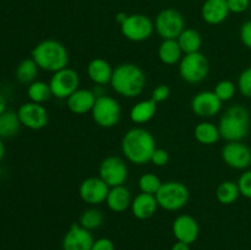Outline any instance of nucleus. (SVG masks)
I'll use <instances>...</instances> for the list:
<instances>
[{"mask_svg":"<svg viewBox=\"0 0 251 250\" xmlns=\"http://www.w3.org/2000/svg\"><path fill=\"white\" fill-rule=\"evenodd\" d=\"M156 149L153 135L145 127H132L123 136V154L127 161L137 166L151 162V157Z\"/></svg>","mask_w":251,"mask_h":250,"instance_id":"f257e3e1","label":"nucleus"},{"mask_svg":"<svg viewBox=\"0 0 251 250\" xmlns=\"http://www.w3.org/2000/svg\"><path fill=\"white\" fill-rule=\"evenodd\" d=\"M91 250H115V247L109 238H100L93 242Z\"/></svg>","mask_w":251,"mask_h":250,"instance_id":"ea45409f","label":"nucleus"},{"mask_svg":"<svg viewBox=\"0 0 251 250\" xmlns=\"http://www.w3.org/2000/svg\"><path fill=\"white\" fill-rule=\"evenodd\" d=\"M183 50L176 39H163L158 47V58L166 65H176L183 58Z\"/></svg>","mask_w":251,"mask_h":250,"instance_id":"b1692460","label":"nucleus"},{"mask_svg":"<svg viewBox=\"0 0 251 250\" xmlns=\"http://www.w3.org/2000/svg\"><path fill=\"white\" fill-rule=\"evenodd\" d=\"M53 97L68 100L80 86V76L74 69L64 68L53 74L49 81Z\"/></svg>","mask_w":251,"mask_h":250,"instance_id":"9d476101","label":"nucleus"},{"mask_svg":"<svg viewBox=\"0 0 251 250\" xmlns=\"http://www.w3.org/2000/svg\"><path fill=\"white\" fill-rule=\"evenodd\" d=\"M237 87L244 97L251 100V66L244 69L238 77Z\"/></svg>","mask_w":251,"mask_h":250,"instance_id":"72a5a7b5","label":"nucleus"},{"mask_svg":"<svg viewBox=\"0 0 251 250\" xmlns=\"http://www.w3.org/2000/svg\"><path fill=\"white\" fill-rule=\"evenodd\" d=\"M240 41L247 48L251 49V20H248L240 26Z\"/></svg>","mask_w":251,"mask_h":250,"instance_id":"58836bf2","label":"nucleus"},{"mask_svg":"<svg viewBox=\"0 0 251 250\" xmlns=\"http://www.w3.org/2000/svg\"><path fill=\"white\" fill-rule=\"evenodd\" d=\"M221 137L227 142L243 141L250 130V113L239 104L227 108L218 123Z\"/></svg>","mask_w":251,"mask_h":250,"instance_id":"20e7f679","label":"nucleus"},{"mask_svg":"<svg viewBox=\"0 0 251 250\" xmlns=\"http://www.w3.org/2000/svg\"><path fill=\"white\" fill-rule=\"evenodd\" d=\"M110 86L118 95L125 98H136L146 86V75L139 65L123 63L113 71Z\"/></svg>","mask_w":251,"mask_h":250,"instance_id":"f03ea898","label":"nucleus"},{"mask_svg":"<svg viewBox=\"0 0 251 250\" xmlns=\"http://www.w3.org/2000/svg\"><path fill=\"white\" fill-rule=\"evenodd\" d=\"M95 239L92 233L80 225V223H73L65 233L61 242L63 250H91Z\"/></svg>","mask_w":251,"mask_h":250,"instance_id":"dca6fc26","label":"nucleus"},{"mask_svg":"<svg viewBox=\"0 0 251 250\" xmlns=\"http://www.w3.org/2000/svg\"><path fill=\"white\" fill-rule=\"evenodd\" d=\"M17 115L21 125L31 130H41L48 125L49 114L43 104L34 102H26L20 105Z\"/></svg>","mask_w":251,"mask_h":250,"instance_id":"ddd939ff","label":"nucleus"},{"mask_svg":"<svg viewBox=\"0 0 251 250\" xmlns=\"http://www.w3.org/2000/svg\"><path fill=\"white\" fill-rule=\"evenodd\" d=\"M158 207L156 196L151 195V194L140 193L139 195L132 199L130 210L137 220H149L156 213Z\"/></svg>","mask_w":251,"mask_h":250,"instance_id":"aec40b11","label":"nucleus"},{"mask_svg":"<svg viewBox=\"0 0 251 250\" xmlns=\"http://www.w3.org/2000/svg\"><path fill=\"white\" fill-rule=\"evenodd\" d=\"M5 110H6V100L4 98V96L0 95V114H2Z\"/></svg>","mask_w":251,"mask_h":250,"instance_id":"37998d69","label":"nucleus"},{"mask_svg":"<svg viewBox=\"0 0 251 250\" xmlns=\"http://www.w3.org/2000/svg\"><path fill=\"white\" fill-rule=\"evenodd\" d=\"M27 96H28L31 102L43 104L53 97V93H51L49 82L36 80L29 83L28 87H27Z\"/></svg>","mask_w":251,"mask_h":250,"instance_id":"c85d7f7f","label":"nucleus"},{"mask_svg":"<svg viewBox=\"0 0 251 250\" xmlns=\"http://www.w3.org/2000/svg\"><path fill=\"white\" fill-rule=\"evenodd\" d=\"M169 96H171V88H169V86L158 85L152 91L151 100H153L158 104V103H162L168 100Z\"/></svg>","mask_w":251,"mask_h":250,"instance_id":"c9c22d12","label":"nucleus"},{"mask_svg":"<svg viewBox=\"0 0 251 250\" xmlns=\"http://www.w3.org/2000/svg\"><path fill=\"white\" fill-rule=\"evenodd\" d=\"M109 186L100 176H90L82 180L78 188V195L81 200L90 206H98L105 202Z\"/></svg>","mask_w":251,"mask_h":250,"instance_id":"2eb2a0df","label":"nucleus"},{"mask_svg":"<svg viewBox=\"0 0 251 250\" xmlns=\"http://www.w3.org/2000/svg\"><path fill=\"white\" fill-rule=\"evenodd\" d=\"M20 127H21V122H20L17 112L5 110L2 114H0V137L1 139L14 137L19 132Z\"/></svg>","mask_w":251,"mask_h":250,"instance_id":"cd10ccee","label":"nucleus"},{"mask_svg":"<svg viewBox=\"0 0 251 250\" xmlns=\"http://www.w3.org/2000/svg\"><path fill=\"white\" fill-rule=\"evenodd\" d=\"M213 92L222 102H228L234 98L235 92H237V85L230 80H221L215 86Z\"/></svg>","mask_w":251,"mask_h":250,"instance_id":"473e14b6","label":"nucleus"},{"mask_svg":"<svg viewBox=\"0 0 251 250\" xmlns=\"http://www.w3.org/2000/svg\"><path fill=\"white\" fill-rule=\"evenodd\" d=\"M4 154H5V146H4V142H2V139L0 137V162H1V159L4 158Z\"/></svg>","mask_w":251,"mask_h":250,"instance_id":"c03bdc74","label":"nucleus"},{"mask_svg":"<svg viewBox=\"0 0 251 250\" xmlns=\"http://www.w3.org/2000/svg\"><path fill=\"white\" fill-rule=\"evenodd\" d=\"M114 69L103 58H95L88 63L87 76L93 83L98 86H104L110 83Z\"/></svg>","mask_w":251,"mask_h":250,"instance_id":"412c9836","label":"nucleus"},{"mask_svg":"<svg viewBox=\"0 0 251 250\" xmlns=\"http://www.w3.org/2000/svg\"><path fill=\"white\" fill-rule=\"evenodd\" d=\"M154 196L161 208L166 211H179L186 206L190 199V193L184 183L171 180L162 184L158 193Z\"/></svg>","mask_w":251,"mask_h":250,"instance_id":"39448f33","label":"nucleus"},{"mask_svg":"<svg viewBox=\"0 0 251 250\" xmlns=\"http://www.w3.org/2000/svg\"><path fill=\"white\" fill-rule=\"evenodd\" d=\"M120 31L127 41L140 43L151 38L154 32V22L146 15L132 14L120 25Z\"/></svg>","mask_w":251,"mask_h":250,"instance_id":"6e6552de","label":"nucleus"},{"mask_svg":"<svg viewBox=\"0 0 251 250\" xmlns=\"http://www.w3.org/2000/svg\"><path fill=\"white\" fill-rule=\"evenodd\" d=\"M98 173L100 178L109 188H114L125 184L127 179V166L120 157L108 156L100 162Z\"/></svg>","mask_w":251,"mask_h":250,"instance_id":"9b49d317","label":"nucleus"},{"mask_svg":"<svg viewBox=\"0 0 251 250\" xmlns=\"http://www.w3.org/2000/svg\"><path fill=\"white\" fill-rule=\"evenodd\" d=\"M210 73V63L201 51L185 54L179 63V75L188 83H200Z\"/></svg>","mask_w":251,"mask_h":250,"instance_id":"423d86ee","label":"nucleus"},{"mask_svg":"<svg viewBox=\"0 0 251 250\" xmlns=\"http://www.w3.org/2000/svg\"><path fill=\"white\" fill-rule=\"evenodd\" d=\"M194 136L201 145H213L221 139L218 125H215L207 120H203L196 125L194 129Z\"/></svg>","mask_w":251,"mask_h":250,"instance_id":"393cba45","label":"nucleus"},{"mask_svg":"<svg viewBox=\"0 0 251 250\" xmlns=\"http://www.w3.org/2000/svg\"><path fill=\"white\" fill-rule=\"evenodd\" d=\"M171 250H190V248H189V244H186V243L176 240V243H174Z\"/></svg>","mask_w":251,"mask_h":250,"instance_id":"a19ab883","label":"nucleus"},{"mask_svg":"<svg viewBox=\"0 0 251 250\" xmlns=\"http://www.w3.org/2000/svg\"><path fill=\"white\" fill-rule=\"evenodd\" d=\"M227 0H206L201 7V17L208 25H221L229 15Z\"/></svg>","mask_w":251,"mask_h":250,"instance_id":"a211bd4d","label":"nucleus"},{"mask_svg":"<svg viewBox=\"0 0 251 250\" xmlns=\"http://www.w3.org/2000/svg\"><path fill=\"white\" fill-rule=\"evenodd\" d=\"M229 11L233 14H243L250 6V0H227Z\"/></svg>","mask_w":251,"mask_h":250,"instance_id":"4c0bfd02","label":"nucleus"},{"mask_svg":"<svg viewBox=\"0 0 251 250\" xmlns=\"http://www.w3.org/2000/svg\"><path fill=\"white\" fill-rule=\"evenodd\" d=\"M96 100H97V96L93 91L87 90V88H78L66 100V103L71 113L76 115H82L92 110Z\"/></svg>","mask_w":251,"mask_h":250,"instance_id":"6ab92c4d","label":"nucleus"},{"mask_svg":"<svg viewBox=\"0 0 251 250\" xmlns=\"http://www.w3.org/2000/svg\"><path fill=\"white\" fill-rule=\"evenodd\" d=\"M103 221H104V216H103L102 211L98 210L95 206H91V207H88L87 210L81 213L78 223L91 232V230L100 228L102 225Z\"/></svg>","mask_w":251,"mask_h":250,"instance_id":"7c9ffc66","label":"nucleus"},{"mask_svg":"<svg viewBox=\"0 0 251 250\" xmlns=\"http://www.w3.org/2000/svg\"><path fill=\"white\" fill-rule=\"evenodd\" d=\"M131 201L132 198L129 189L125 185H119L109 189L105 202L110 211L115 213H122L131 206Z\"/></svg>","mask_w":251,"mask_h":250,"instance_id":"4be33fe9","label":"nucleus"},{"mask_svg":"<svg viewBox=\"0 0 251 250\" xmlns=\"http://www.w3.org/2000/svg\"><path fill=\"white\" fill-rule=\"evenodd\" d=\"M127 16H129V15H127L126 12H118V14L115 15V21H117L119 25H122L123 22L126 20Z\"/></svg>","mask_w":251,"mask_h":250,"instance_id":"79ce46f5","label":"nucleus"},{"mask_svg":"<svg viewBox=\"0 0 251 250\" xmlns=\"http://www.w3.org/2000/svg\"><path fill=\"white\" fill-rule=\"evenodd\" d=\"M91 114L98 126L110 129L120 122L122 107L115 98L103 95L97 97L95 105L91 110Z\"/></svg>","mask_w":251,"mask_h":250,"instance_id":"0eeeda50","label":"nucleus"},{"mask_svg":"<svg viewBox=\"0 0 251 250\" xmlns=\"http://www.w3.org/2000/svg\"><path fill=\"white\" fill-rule=\"evenodd\" d=\"M238 186H239L240 195L251 200V169H247L243 172L242 175L238 179Z\"/></svg>","mask_w":251,"mask_h":250,"instance_id":"f704fd0d","label":"nucleus"},{"mask_svg":"<svg viewBox=\"0 0 251 250\" xmlns=\"http://www.w3.org/2000/svg\"><path fill=\"white\" fill-rule=\"evenodd\" d=\"M239 196L240 190L237 181L225 180L220 183V185L216 189V199L222 205H232V203H234L238 200Z\"/></svg>","mask_w":251,"mask_h":250,"instance_id":"bb28decb","label":"nucleus"},{"mask_svg":"<svg viewBox=\"0 0 251 250\" xmlns=\"http://www.w3.org/2000/svg\"><path fill=\"white\" fill-rule=\"evenodd\" d=\"M223 102L213 91H201L191 100V110L201 119H211L220 114Z\"/></svg>","mask_w":251,"mask_h":250,"instance_id":"4468645a","label":"nucleus"},{"mask_svg":"<svg viewBox=\"0 0 251 250\" xmlns=\"http://www.w3.org/2000/svg\"><path fill=\"white\" fill-rule=\"evenodd\" d=\"M32 59L39 69L54 74L68 68L69 53L61 42L56 39H44L33 48Z\"/></svg>","mask_w":251,"mask_h":250,"instance_id":"7ed1b4c3","label":"nucleus"},{"mask_svg":"<svg viewBox=\"0 0 251 250\" xmlns=\"http://www.w3.org/2000/svg\"><path fill=\"white\" fill-rule=\"evenodd\" d=\"M184 55L185 54H193L200 51L202 46V37L200 32L194 28H185L176 38Z\"/></svg>","mask_w":251,"mask_h":250,"instance_id":"a878e982","label":"nucleus"},{"mask_svg":"<svg viewBox=\"0 0 251 250\" xmlns=\"http://www.w3.org/2000/svg\"><path fill=\"white\" fill-rule=\"evenodd\" d=\"M151 162L156 167H164L168 164L169 162V153L168 151L163 149H156L153 154L151 157Z\"/></svg>","mask_w":251,"mask_h":250,"instance_id":"e433bc0d","label":"nucleus"},{"mask_svg":"<svg viewBox=\"0 0 251 250\" xmlns=\"http://www.w3.org/2000/svg\"><path fill=\"white\" fill-rule=\"evenodd\" d=\"M38 65L32 58L24 59L16 68V78L21 83H32L38 75Z\"/></svg>","mask_w":251,"mask_h":250,"instance_id":"c756f323","label":"nucleus"},{"mask_svg":"<svg viewBox=\"0 0 251 250\" xmlns=\"http://www.w3.org/2000/svg\"><path fill=\"white\" fill-rule=\"evenodd\" d=\"M157 103L153 100H144L132 105L130 109V119L135 124H146L156 115Z\"/></svg>","mask_w":251,"mask_h":250,"instance_id":"5701e85b","label":"nucleus"},{"mask_svg":"<svg viewBox=\"0 0 251 250\" xmlns=\"http://www.w3.org/2000/svg\"><path fill=\"white\" fill-rule=\"evenodd\" d=\"M185 29V20L176 9H163L154 20V31L162 39H176Z\"/></svg>","mask_w":251,"mask_h":250,"instance_id":"1a4fd4ad","label":"nucleus"},{"mask_svg":"<svg viewBox=\"0 0 251 250\" xmlns=\"http://www.w3.org/2000/svg\"><path fill=\"white\" fill-rule=\"evenodd\" d=\"M162 184L163 183L161 181V179L153 173H145L139 178V188L141 193L145 194L156 195Z\"/></svg>","mask_w":251,"mask_h":250,"instance_id":"2f4dec72","label":"nucleus"},{"mask_svg":"<svg viewBox=\"0 0 251 250\" xmlns=\"http://www.w3.org/2000/svg\"><path fill=\"white\" fill-rule=\"evenodd\" d=\"M222 159L228 167L237 171H247L251 166V149L242 141L227 142L223 146Z\"/></svg>","mask_w":251,"mask_h":250,"instance_id":"f8f14e48","label":"nucleus"},{"mask_svg":"<svg viewBox=\"0 0 251 250\" xmlns=\"http://www.w3.org/2000/svg\"><path fill=\"white\" fill-rule=\"evenodd\" d=\"M172 230L178 242L186 243L189 245L195 243L200 234V227H199L198 221L190 215L178 216L173 221Z\"/></svg>","mask_w":251,"mask_h":250,"instance_id":"f3484780","label":"nucleus"}]
</instances>
